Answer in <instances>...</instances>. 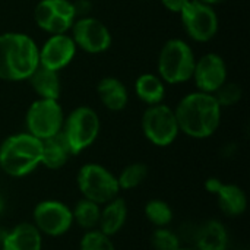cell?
I'll return each instance as SVG.
<instances>
[{
    "label": "cell",
    "mask_w": 250,
    "mask_h": 250,
    "mask_svg": "<svg viewBox=\"0 0 250 250\" xmlns=\"http://www.w3.org/2000/svg\"><path fill=\"white\" fill-rule=\"evenodd\" d=\"M223 107L218 104L214 94L195 91L185 95L174 114L182 133L193 139H207L212 136L221 123Z\"/></svg>",
    "instance_id": "cell-1"
},
{
    "label": "cell",
    "mask_w": 250,
    "mask_h": 250,
    "mask_svg": "<svg viewBox=\"0 0 250 250\" xmlns=\"http://www.w3.org/2000/svg\"><path fill=\"white\" fill-rule=\"evenodd\" d=\"M38 45L26 34H0V79L25 81L38 67Z\"/></svg>",
    "instance_id": "cell-2"
},
{
    "label": "cell",
    "mask_w": 250,
    "mask_h": 250,
    "mask_svg": "<svg viewBox=\"0 0 250 250\" xmlns=\"http://www.w3.org/2000/svg\"><path fill=\"white\" fill-rule=\"evenodd\" d=\"M42 142L28 132L7 136L0 144V170L13 179H22L41 166Z\"/></svg>",
    "instance_id": "cell-3"
},
{
    "label": "cell",
    "mask_w": 250,
    "mask_h": 250,
    "mask_svg": "<svg viewBox=\"0 0 250 250\" xmlns=\"http://www.w3.org/2000/svg\"><path fill=\"white\" fill-rule=\"evenodd\" d=\"M196 57L192 47L180 40H168L158 56V76L164 83L179 85L192 79Z\"/></svg>",
    "instance_id": "cell-4"
},
{
    "label": "cell",
    "mask_w": 250,
    "mask_h": 250,
    "mask_svg": "<svg viewBox=\"0 0 250 250\" xmlns=\"http://www.w3.org/2000/svg\"><path fill=\"white\" fill-rule=\"evenodd\" d=\"M76 186L82 198L104 205L120 196L117 177L113 171L98 163L83 164L76 174Z\"/></svg>",
    "instance_id": "cell-5"
},
{
    "label": "cell",
    "mask_w": 250,
    "mask_h": 250,
    "mask_svg": "<svg viewBox=\"0 0 250 250\" xmlns=\"http://www.w3.org/2000/svg\"><path fill=\"white\" fill-rule=\"evenodd\" d=\"M101 130V120L97 111L88 105L76 107L64 117L62 133L73 155L88 149L98 139Z\"/></svg>",
    "instance_id": "cell-6"
},
{
    "label": "cell",
    "mask_w": 250,
    "mask_h": 250,
    "mask_svg": "<svg viewBox=\"0 0 250 250\" xmlns=\"http://www.w3.org/2000/svg\"><path fill=\"white\" fill-rule=\"evenodd\" d=\"M141 126L145 138L152 145L160 148L170 146L180 135L174 108L163 103L148 105V108L142 114Z\"/></svg>",
    "instance_id": "cell-7"
},
{
    "label": "cell",
    "mask_w": 250,
    "mask_h": 250,
    "mask_svg": "<svg viewBox=\"0 0 250 250\" xmlns=\"http://www.w3.org/2000/svg\"><path fill=\"white\" fill-rule=\"evenodd\" d=\"M64 113L59 100L38 98L35 100L25 117L26 132L40 141L56 136L62 132Z\"/></svg>",
    "instance_id": "cell-8"
},
{
    "label": "cell",
    "mask_w": 250,
    "mask_h": 250,
    "mask_svg": "<svg viewBox=\"0 0 250 250\" xmlns=\"http://www.w3.org/2000/svg\"><path fill=\"white\" fill-rule=\"evenodd\" d=\"M31 223L42 236L62 237L73 227L72 207L57 199H44L34 207Z\"/></svg>",
    "instance_id": "cell-9"
},
{
    "label": "cell",
    "mask_w": 250,
    "mask_h": 250,
    "mask_svg": "<svg viewBox=\"0 0 250 250\" xmlns=\"http://www.w3.org/2000/svg\"><path fill=\"white\" fill-rule=\"evenodd\" d=\"M180 16L185 31L198 42L211 41L218 32L220 21L214 7L199 0H190L180 12Z\"/></svg>",
    "instance_id": "cell-10"
},
{
    "label": "cell",
    "mask_w": 250,
    "mask_h": 250,
    "mask_svg": "<svg viewBox=\"0 0 250 250\" xmlns=\"http://www.w3.org/2000/svg\"><path fill=\"white\" fill-rule=\"evenodd\" d=\"M34 19L38 28L54 35L67 34L76 21L73 1L70 0H41L34 9Z\"/></svg>",
    "instance_id": "cell-11"
},
{
    "label": "cell",
    "mask_w": 250,
    "mask_h": 250,
    "mask_svg": "<svg viewBox=\"0 0 250 250\" xmlns=\"http://www.w3.org/2000/svg\"><path fill=\"white\" fill-rule=\"evenodd\" d=\"M70 31V37L73 38L76 47L89 54H100L111 47L113 37L110 29L105 26V23L94 16L78 18Z\"/></svg>",
    "instance_id": "cell-12"
},
{
    "label": "cell",
    "mask_w": 250,
    "mask_h": 250,
    "mask_svg": "<svg viewBox=\"0 0 250 250\" xmlns=\"http://www.w3.org/2000/svg\"><path fill=\"white\" fill-rule=\"evenodd\" d=\"M76 44L73 38L67 34H54L50 35L45 42L38 47V57L40 64L51 69V70H62L64 69L76 54Z\"/></svg>",
    "instance_id": "cell-13"
},
{
    "label": "cell",
    "mask_w": 250,
    "mask_h": 250,
    "mask_svg": "<svg viewBox=\"0 0 250 250\" xmlns=\"http://www.w3.org/2000/svg\"><path fill=\"white\" fill-rule=\"evenodd\" d=\"M192 79L198 91L214 94L227 81V64L217 53H207L196 59Z\"/></svg>",
    "instance_id": "cell-14"
},
{
    "label": "cell",
    "mask_w": 250,
    "mask_h": 250,
    "mask_svg": "<svg viewBox=\"0 0 250 250\" xmlns=\"http://www.w3.org/2000/svg\"><path fill=\"white\" fill-rule=\"evenodd\" d=\"M42 245L44 236L32 223H19L4 234L1 250H42Z\"/></svg>",
    "instance_id": "cell-15"
},
{
    "label": "cell",
    "mask_w": 250,
    "mask_h": 250,
    "mask_svg": "<svg viewBox=\"0 0 250 250\" xmlns=\"http://www.w3.org/2000/svg\"><path fill=\"white\" fill-rule=\"evenodd\" d=\"M129 209L127 204L123 198L117 196L113 201L101 205V214H100V223L98 230L104 234L113 237L117 233H120L127 221Z\"/></svg>",
    "instance_id": "cell-16"
},
{
    "label": "cell",
    "mask_w": 250,
    "mask_h": 250,
    "mask_svg": "<svg viewBox=\"0 0 250 250\" xmlns=\"http://www.w3.org/2000/svg\"><path fill=\"white\" fill-rule=\"evenodd\" d=\"M97 94L103 105L110 111H122L129 103V92L125 83L113 76L103 78L97 85Z\"/></svg>",
    "instance_id": "cell-17"
},
{
    "label": "cell",
    "mask_w": 250,
    "mask_h": 250,
    "mask_svg": "<svg viewBox=\"0 0 250 250\" xmlns=\"http://www.w3.org/2000/svg\"><path fill=\"white\" fill-rule=\"evenodd\" d=\"M41 166H44L48 170H60L63 168L70 157H73L63 133L60 132L56 136H51L48 139L41 141Z\"/></svg>",
    "instance_id": "cell-18"
},
{
    "label": "cell",
    "mask_w": 250,
    "mask_h": 250,
    "mask_svg": "<svg viewBox=\"0 0 250 250\" xmlns=\"http://www.w3.org/2000/svg\"><path fill=\"white\" fill-rule=\"evenodd\" d=\"M220 211L229 218L242 217L248 209L246 192L234 183H223L215 195Z\"/></svg>",
    "instance_id": "cell-19"
},
{
    "label": "cell",
    "mask_w": 250,
    "mask_h": 250,
    "mask_svg": "<svg viewBox=\"0 0 250 250\" xmlns=\"http://www.w3.org/2000/svg\"><path fill=\"white\" fill-rule=\"evenodd\" d=\"M28 81L32 89L38 94V98L59 100L62 91L59 72L38 64V67L31 73Z\"/></svg>",
    "instance_id": "cell-20"
},
{
    "label": "cell",
    "mask_w": 250,
    "mask_h": 250,
    "mask_svg": "<svg viewBox=\"0 0 250 250\" xmlns=\"http://www.w3.org/2000/svg\"><path fill=\"white\" fill-rule=\"evenodd\" d=\"M229 233L226 227L215 220L201 226L196 234V250H227Z\"/></svg>",
    "instance_id": "cell-21"
},
{
    "label": "cell",
    "mask_w": 250,
    "mask_h": 250,
    "mask_svg": "<svg viewBox=\"0 0 250 250\" xmlns=\"http://www.w3.org/2000/svg\"><path fill=\"white\" fill-rule=\"evenodd\" d=\"M135 92L142 103L148 105H155L163 103L164 100L166 83L158 75L144 73L135 82Z\"/></svg>",
    "instance_id": "cell-22"
},
{
    "label": "cell",
    "mask_w": 250,
    "mask_h": 250,
    "mask_svg": "<svg viewBox=\"0 0 250 250\" xmlns=\"http://www.w3.org/2000/svg\"><path fill=\"white\" fill-rule=\"evenodd\" d=\"M73 214V224H76L83 231L95 230L98 229L100 223V214H101V205L88 201L85 198H81L75 207H72Z\"/></svg>",
    "instance_id": "cell-23"
},
{
    "label": "cell",
    "mask_w": 250,
    "mask_h": 250,
    "mask_svg": "<svg viewBox=\"0 0 250 250\" xmlns=\"http://www.w3.org/2000/svg\"><path fill=\"white\" fill-rule=\"evenodd\" d=\"M144 214H145V218L149 221V224H152L155 229L168 227L174 218V212L171 207L168 205V202L163 199H157V198L145 204Z\"/></svg>",
    "instance_id": "cell-24"
},
{
    "label": "cell",
    "mask_w": 250,
    "mask_h": 250,
    "mask_svg": "<svg viewBox=\"0 0 250 250\" xmlns=\"http://www.w3.org/2000/svg\"><path fill=\"white\" fill-rule=\"evenodd\" d=\"M116 177L120 190H133L146 180L148 167L144 163H132L127 164Z\"/></svg>",
    "instance_id": "cell-25"
},
{
    "label": "cell",
    "mask_w": 250,
    "mask_h": 250,
    "mask_svg": "<svg viewBox=\"0 0 250 250\" xmlns=\"http://www.w3.org/2000/svg\"><path fill=\"white\" fill-rule=\"evenodd\" d=\"M79 250H116V246L110 236L95 229L82 234L79 240Z\"/></svg>",
    "instance_id": "cell-26"
},
{
    "label": "cell",
    "mask_w": 250,
    "mask_h": 250,
    "mask_svg": "<svg viewBox=\"0 0 250 250\" xmlns=\"http://www.w3.org/2000/svg\"><path fill=\"white\" fill-rule=\"evenodd\" d=\"M151 245L154 250H179L182 248L180 237L168 227L155 229L151 236Z\"/></svg>",
    "instance_id": "cell-27"
},
{
    "label": "cell",
    "mask_w": 250,
    "mask_h": 250,
    "mask_svg": "<svg viewBox=\"0 0 250 250\" xmlns=\"http://www.w3.org/2000/svg\"><path fill=\"white\" fill-rule=\"evenodd\" d=\"M242 94H243V91L239 83L226 81L214 92V97L217 98V101L221 107H231V105H236L242 100Z\"/></svg>",
    "instance_id": "cell-28"
},
{
    "label": "cell",
    "mask_w": 250,
    "mask_h": 250,
    "mask_svg": "<svg viewBox=\"0 0 250 250\" xmlns=\"http://www.w3.org/2000/svg\"><path fill=\"white\" fill-rule=\"evenodd\" d=\"M189 1H190V0H161L163 6H164L167 10L174 12V13H180Z\"/></svg>",
    "instance_id": "cell-29"
},
{
    "label": "cell",
    "mask_w": 250,
    "mask_h": 250,
    "mask_svg": "<svg viewBox=\"0 0 250 250\" xmlns=\"http://www.w3.org/2000/svg\"><path fill=\"white\" fill-rule=\"evenodd\" d=\"M223 180L221 179H218V177H209L207 182H205V190L208 192V193H211V195H217V192L221 189V186H223Z\"/></svg>",
    "instance_id": "cell-30"
},
{
    "label": "cell",
    "mask_w": 250,
    "mask_h": 250,
    "mask_svg": "<svg viewBox=\"0 0 250 250\" xmlns=\"http://www.w3.org/2000/svg\"><path fill=\"white\" fill-rule=\"evenodd\" d=\"M199 1H202V3H205V4H209V6H215V4H220V3H223V1H226V0H199Z\"/></svg>",
    "instance_id": "cell-31"
},
{
    "label": "cell",
    "mask_w": 250,
    "mask_h": 250,
    "mask_svg": "<svg viewBox=\"0 0 250 250\" xmlns=\"http://www.w3.org/2000/svg\"><path fill=\"white\" fill-rule=\"evenodd\" d=\"M179 250H196V249H195V248H183V246H182Z\"/></svg>",
    "instance_id": "cell-32"
}]
</instances>
